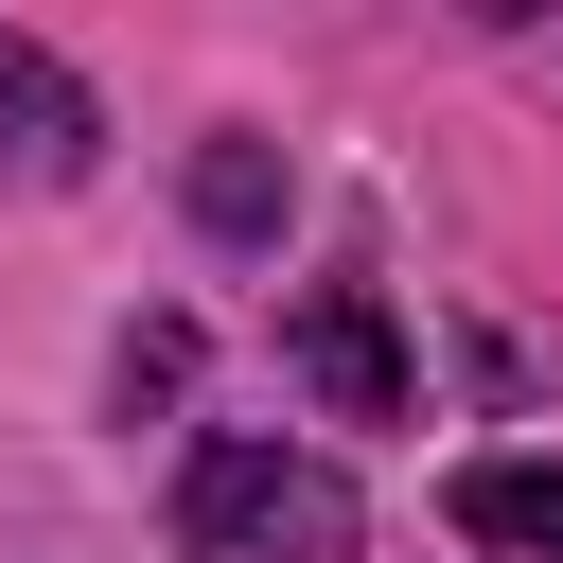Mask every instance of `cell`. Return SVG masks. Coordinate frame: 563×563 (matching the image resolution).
Masks as SVG:
<instances>
[{"label": "cell", "mask_w": 563, "mask_h": 563, "mask_svg": "<svg viewBox=\"0 0 563 563\" xmlns=\"http://www.w3.org/2000/svg\"><path fill=\"white\" fill-rule=\"evenodd\" d=\"M299 369H317V405H352V422H387V405H405V334H387L352 282H317V299H299Z\"/></svg>", "instance_id": "obj_2"}, {"label": "cell", "mask_w": 563, "mask_h": 563, "mask_svg": "<svg viewBox=\"0 0 563 563\" xmlns=\"http://www.w3.org/2000/svg\"><path fill=\"white\" fill-rule=\"evenodd\" d=\"M0 176H35V194L88 176V88L53 53H18V35H0Z\"/></svg>", "instance_id": "obj_3"}, {"label": "cell", "mask_w": 563, "mask_h": 563, "mask_svg": "<svg viewBox=\"0 0 563 563\" xmlns=\"http://www.w3.org/2000/svg\"><path fill=\"white\" fill-rule=\"evenodd\" d=\"M176 545L194 563H352V475L282 457V440H211L176 475Z\"/></svg>", "instance_id": "obj_1"}, {"label": "cell", "mask_w": 563, "mask_h": 563, "mask_svg": "<svg viewBox=\"0 0 563 563\" xmlns=\"http://www.w3.org/2000/svg\"><path fill=\"white\" fill-rule=\"evenodd\" d=\"M194 194H211V229H282V176H264V158H246V141H229V158H211V176H194Z\"/></svg>", "instance_id": "obj_5"}, {"label": "cell", "mask_w": 563, "mask_h": 563, "mask_svg": "<svg viewBox=\"0 0 563 563\" xmlns=\"http://www.w3.org/2000/svg\"><path fill=\"white\" fill-rule=\"evenodd\" d=\"M457 528H475V545H528V563H563V475L493 457V475H457Z\"/></svg>", "instance_id": "obj_4"}]
</instances>
